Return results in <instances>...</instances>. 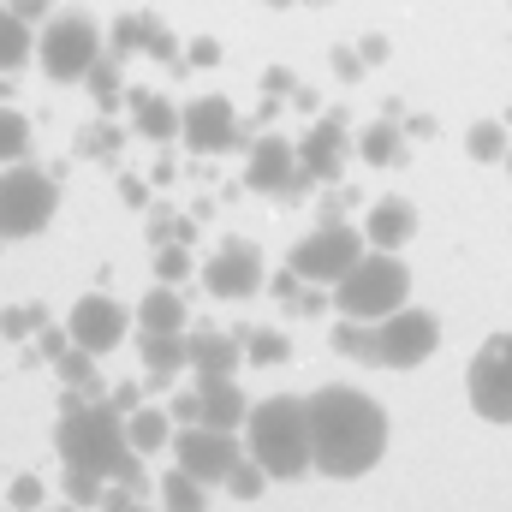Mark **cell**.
<instances>
[{"instance_id": "6da1fadb", "label": "cell", "mask_w": 512, "mask_h": 512, "mask_svg": "<svg viewBox=\"0 0 512 512\" xmlns=\"http://www.w3.org/2000/svg\"><path fill=\"white\" fill-rule=\"evenodd\" d=\"M304 399H310V471H322L334 483H358L387 459L393 423H387L382 399L346 382H328Z\"/></svg>"}, {"instance_id": "7a4b0ae2", "label": "cell", "mask_w": 512, "mask_h": 512, "mask_svg": "<svg viewBox=\"0 0 512 512\" xmlns=\"http://www.w3.org/2000/svg\"><path fill=\"white\" fill-rule=\"evenodd\" d=\"M54 447H60L66 465L96 471V477H108V483H126L131 495L149 489V477H143V453L131 447V435H126V411H120L108 393H102V399L72 393L66 411H60Z\"/></svg>"}, {"instance_id": "3957f363", "label": "cell", "mask_w": 512, "mask_h": 512, "mask_svg": "<svg viewBox=\"0 0 512 512\" xmlns=\"http://www.w3.org/2000/svg\"><path fill=\"white\" fill-rule=\"evenodd\" d=\"M245 453L280 483L304 477L310 471V399H298V393L256 399L245 417Z\"/></svg>"}, {"instance_id": "277c9868", "label": "cell", "mask_w": 512, "mask_h": 512, "mask_svg": "<svg viewBox=\"0 0 512 512\" xmlns=\"http://www.w3.org/2000/svg\"><path fill=\"white\" fill-rule=\"evenodd\" d=\"M399 304H411V268L393 251H364L340 280H334V316L382 322Z\"/></svg>"}, {"instance_id": "5b68a950", "label": "cell", "mask_w": 512, "mask_h": 512, "mask_svg": "<svg viewBox=\"0 0 512 512\" xmlns=\"http://www.w3.org/2000/svg\"><path fill=\"white\" fill-rule=\"evenodd\" d=\"M54 215H60V185H54V173H42V167H30V161H6V173H0V239H6V245L36 239V233L54 227Z\"/></svg>"}, {"instance_id": "8992f818", "label": "cell", "mask_w": 512, "mask_h": 512, "mask_svg": "<svg viewBox=\"0 0 512 512\" xmlns=\"http://www.w3.org/2000/svg\"><path fill=\"white\" fill-rule=\"evenodd\" d=\"M96 60H102V30L90 12H54L42 24V72L54 84H84Z\"/></svg>"}, {"instance_id": "52a82bcc", "label": "cell", "mask_w": 512, "mask_h": 512, "mask_svg": "<svg viewBox=\"0 0 512 512\" xmlns=\"http://www.w3.org/2000/svg\"><path fill=\"white\" fill-rule=\"evenodd\" d=\"M441 352V316L429 304H399L376 322V364L382 370H423Z\"/></svg>"}, {"instance_id": "ba28073f", "label": "cell", "mask_w": 512, "mask_h": 512, "mask_svg": "<svg viewBox=\"0 0 512 512\" xmlns=\"http://www.w3.org/2000/svg\"><path fill=\"white\" fill-rule=\"evenodd\" d=\"M465 399L483 423H512V328L489 334L465 364Z\"/></svg>"}, {"instance_id": "9c48e42d", "label": "cell", "mask_w": 512, "mask_h": 512, "mask_svg": "<svg viewBox=\"0 0 512 512\" xmlns=\"http://www.w3.org/2000/svg\"><path fill=\"white\" fill-rule=\"evenodd\" d=\"M364 251H370V239H364V233H358L352 221H340V215H334V221H322L316 233H304V239L292 245L286 268H292L298 280L334 286V280H340V274H346V268H352V262H358Z\"/></svg>"}, {"instance_id": "30bf717a", "label": "cell", "mask_w": 512, "mask_h": 512, "mask_svg": "<svg viewBox=\"0 0 512 512\" xmlns=\"http://www.w3.org/2000/svg\"><path fill=\"white\" fill-rule=\"evenodd\" d=\"M203 286L221 304H245V298H256L268 286V262H262V251L251 239H221L215 256L203 262Z\"/></svg>"}, {"instance_id": "8fae6325", "label": "cell", "mask_w": 512, "mask_h": 512, "mask_svg": "<svg viewBox=\"0 0 512 512\" xmlns=\"http://www.w3.org/2000/svg\"><path fill=\"white\" fill-rule=\"evenodd\" d=\"M239 429H215V423H179L173 435V459L197 477V483H227L233 459H239Z\"/></svg>"}, {"instance_id": "7c38bea8", "label": "cell", "mask_w": 512, "mask_h": 512, "mask_svg": "<svg viewBox=\"0 0 512 512\" xmlns=\"http://www.w3.org/2000/svg\"><path fill=\"white\" fill-rule=\"evenodd\" d=\"M66 334H72V346H84V352H114L120 340L131 334V310L120 298H108V292H84L72 310H66Z\"/></svg>"}, {"instance_id": "4fadbf2b", "label": "cell", "mask_w": 512, "mask_h": 512, "mask_svg": "<svg viewBox=\"0 0 512 512\" xmlns=\"http://www.w3.org/2000/svg\"><path fill=\"white\" fill-rule=\"evenodd\" d=\"M245 185L262 191V197H292V191H304L310 179H304V167H298V143H286V137H256L251 155H245Z\"/></svg>"}, {"instance_id": "5bb4252c", "label": "cell", "mask_w": 512, "mask_h": 512, "mask_svg": "<svg viewBox=\"0 0 512 512\" xmlns=\"http://www.w3.org/2000/svg\"><path fill=\"white\" fill-rule=\"evenodd\" d=\"M346 161H352V131H346L340 114L316 120V126L298 137V167H304V179H310V185H340Z\"/></svg>"}, {"instance_id": "9a60e30c", "label": "cell", "mask_w": 512, "mask_h": 512, "mask_svg": "<svg viewBox=\"0 0 512 512\" xmlns=\"http://www.w3.org/2000/svg\"><path fill=\"white\" fill-rule=\"evenodd\" d=\"M179 137H185L197 155H221V149L245 143V126H239V114H233V102H227V96H197V102L185 108Z\"/></svg>"}, {"instance_id": "2e32d148", "label": "cell", "mask_w": 512, "mask_h": 512, "mask_svg": "<svg viewBox=\"0 0 512 512\" xmlns=\"http://www.w3.org/2000/svg\"><path fill=\"white\" fill-rule=\"evenodd\" d=\"M185 346H191V376H197V382L239 376V364H245V340H233V334H221V328L185 334Z\"/></svg>"}, {"instance_id": "e0dca14e", "label": "cell", "mask_w": 512, "mask_h": 512, "mask_svg": "<svg viewBox=\"0 0 512 512\" xmlns=\"http://www.w3.org/2000/svg\"><path fill=\"white\" fill-rule=\"evenodd\" d=\"M364 239H370L376 251H405V245L417 239V209H411L405 197H382V203L364 215Z\"/></svg>"}, {"instance_id": "ac0fdd59", "label": "cell", "mask_w": 512, "mask_h": 512, "mask_svg": "<svg viewBox=\"0 0 512 512\" xmlns=\"http://www.w3.org/2000/svg\"><path fill=\"white\" fill-rule=\"evenodd\" d=\"M126 108H131V131L149 137V143H173L179 126H185V108H173V102L155 96V90H131Z\"/></svg>"}, {"instance_id": "d6986e66", "label": "cell", "mask_w": 512, "mask_h": 512, "mask_svg": "<svg viewBox=\"0 0 512 512\" xmlns=\"http://www.w3.org/2000/svg\"><path fill=\"white\" fill-rule=\"evenodd\" d=\"M137 334H185V292L179 286H155V292H143L137 298Z\"/></svg>"}, {"instance_id": "ffe728a7", "label": "cell", "mask_w": 512, "mask_h": 512, "mask_svg": "<svg viewBox=\"0 0 512 512\" xmlns=\"http://www.w3.org/2000/svg\"><path fill=\"white\" fill-rule=\"evenodd\" d=\"M197 393H203V423H215V429H245V417H251V399H245L239 376L197 382Z\"/></svg>"}, {"instance_id": "44dd1931", "label": "cell", "mask_w": 512, "mask_h": 512, "mask_svg": "<svg viewBox=\"0 0 512 512\" xmlns=\"http://www.w3.org/2000/svg\"><path fill=\"white\" fill-rule=\"evenodd\" d=\"M137 340H143V370H149V382H173V376L191 370L185 334H137Z\"/></svg>"}, {"instance_id": "7402d4cb", "label": "cell", "mask_w": 512, "mask_h": 512, "mask_svg": "<svg viewBox=\"0 0 512 512\" xmlns=\"http://www.w3.org/2000/svg\"><path fill=\"white\" fill-rule=\"evenodd\" d=\"M358 161H370V167H399L405 161V131H399L393 114H382V120H370L358 131Z\"/></svg>"}, {"instance_id": "603a6c76", "label": "cell", "mask_w": 512, "mask_h": 512, "mask_svg": "<svg viewBox=\"0 0 512 512\" xmlns=\"http://www.w3.org/2000/svg\"><path fill=\"white\" fill-rule=\"evenodd\" d=\"M173 411H161V405H137V411H126V435L137 453H155V447H173Z\"/></svg>"}, {"instance_id": "cb8c5ba5", "label": "cell", "mask_w": 512, "mask_h": 512, "mask_svg": "<svg viewBox=\"0 0 512 512\" xmlns=\"http://www.w3.org/2000/svg\"><path fill=\"white\" fill-rule=\"evenodd\" d=\"M54 370H60V382L72 387V393H84V399H102L108 393L102 387V370H96V352H84V346H66L54 358Z\"/></svg>"}, {"instance_id": "d4e9b609", "label": "cell", "mask_w": 512, "mask_h": 512, "mask_svg": "<svg viewBox=\"0 0 512 512\" xmlns=\"http://www.w3.org/2000/svg\"><path fill=\"white\" fill-rule=\"evenodd\" d=\"M30 54H36L30 18H18L12 6H0V72H18V66H30Z\"/></svg>"}, {"instance_id": "484cf974", "label": "cell", "mask_w": 512, "mask_h": 512, "mask_svg": "<svg viewBox=\"0 0 512 512\" xmlns=\"http://www.w3.org/2000/svg\"><path fill=\"white\" fill-rule=\"evenodd\" d=\"M209 483H197L185 465H173L161 483H155V495H161V512H203L209 507V495H203Z\"/></svg>"}, {"instance_id": "4316f807", "label": "cell", "mask_w": 512, "mask_h": 512, "mask_svg": "<svg viewBox=\"0 0 512 512\" xmlns=\"http://www.w3.org/2000/svg\"><path fill=\"white\" fill-rule=\"evenodd\" d=\"M84 84H90L96 108H102V114H114V108H120V96H126V72H120V54H114V60H96Z\"/></svg>"}, {"instance_id": "83f0119b", "label": "cell", "mask_w": 512, "mask_h": 512, "mask_svg": "<svg viewBox=\"0 0 512 512\" xmlns=\"http://www.w3.org/2000/svg\"><path fill=\"white\" fill-rule=\"evenodd\" d=\"M334 352H340V358H358V364H376V322H352V316H340V328H334Z\"/></svg>"}, {"instance_id": "f1b7e54d", "label": "cell", "mask_w": 512, "mask_h": 512, "mask_svg": "<svg viewBox=\"0 0 512 512\" xmlns=\"http://www.w3.org/2000/svg\"><path fill=\"white\" fill-rule=\"evenodd\" d=\"M465 149H471V161H507L512 137L501 120H477V126L465 131Z\"/></svg>"}, {"instance_id": "f546056e", "label": "cell", "mask_w": 512, "mask_h": 512, "mask_svg": "<svg viewBox=\"0 0 512 512\" xmlns=\"http://www.w3.org/2000/svg\"><path fill=\"white\" fill-rule=\"evenodd\" d=\"M137 54H149V60H161V66H173V60H185V48H179V36L161 24V18H149L143 12V42H137Z\"/></svg>"}, {"instance_id": "4dcf8cb0", "label": "cell", "mask_w": 512, "mask_h": 512, "mask_svg": "<svg viewBox=\"0 0 512 512\" xmlns=\"http://www.w3.org/2000/svg\"><path fill=\"white\" fill-rule=\"evenodd\" d=\"M24 155H30V120L0 102V161H24Z\"/></svg>"}, {"instance_id": "1f68e13d", "label": "cell", "mask_w": 512, "mask_h": 512, "mask_svg": "<svg viewBox=\"0 0 512 512\" xmlns=\"http://www.w3.org/2000/svg\"><path fill=\"white\" fill-rule=\"evenodd\" d=\"M120 143H126V131L114 126V120H96V126H84V137H78V155L114 161V155H120Z\"/></svg>"}, {"instance_id": "d6a6232c", "label": "cell", "mask_w": 512, "mask_h": 512, "mask_svg": "<svg viewBox=\"0 0 512 512\" xmlns=\"http://www.w3.org/2000/svg\"><path fill=\"white\" fill-rule=\"evenodd\" d=\"M227 489H233V501H256V495L268 489V471L256 465L251 453H239V459H233V471H227Z\"/></svg>"}, {"instance_id": "836d02e7", "label": "cell", "mask_w": 512, "mask_h": 512, "mask_svg": "<svg viewBox=\"0 0 512 512\" xmlns=\"http://www.w3.org/2000/svg\"><path fill=\"white\" fill-rule=\"evenodd\" d=\"M102 495H108V477L66 465V501H72V507H102Z\"/></svg>"}, {"instance_id": "e575fe53", "label": "cell", "mask_w": 512, "mask_h": 512, "mask_svg": "<svg viewBox=\"0 0 512 512\" xmlns=\"http://www.w3.org/2000/svg\"><path fill=\"white\" fill-rule=\"evenodd\" d=\"M245 358H251V364H286V358H292V346H286V334L256 328V334H245Z\"/></svg>"}, {"instance_id": "d590c367", "label": "cell", "mask_w": 512, "mask_h": 512, "mask_svg": "<svg viewBox=\"0 0 512 512\" xmlns=\"http://www.w3.org/2000/svg\"><path fill=\"white\" fill-rule=\"evenodd\" d=\"M48 328V316H42V304H12V310H0V334L6 340H24V334H42Z\"/></svg>"}, {"instance_id": "8d00e7d4", "label": "cell", "mask_w": 512, "mask_h": 512, "mask_svg": "<svg viewBox=\"0 0 512 512\" xmlns=\"http://www.w3.org/2000/svg\"><path fill=\"white\" fill-rule=\"evenodd\" d=\"M155 274H161L167 286H179V280L191 274V256H185V239H167V245L155 251Z\"/></svg>"}, {"instance_id": "74e56055", "label": "cell", "mask_w": 512, "mask_h": 512, "mask_svg": "<svg viewBox=\"0 0 512 512\" xmlns=\"http://www.w3.org/2000/svg\"><path fill=\"white\" fill-rule=\"evenodd\" d=\"M6 501H12V512H42V477H12Z\"/></svg>"}, {"instance_id": "f35d334b", "label": "cell", "mask_w": 512, "mask_h": 512, "mask_svg": "<svg viewBox=\"0 0 512 512\" xmlns=\"http://www.w3.org/2000/svg\"><path fill=\"white\" fill-rule=\"evenodd\" d=\"M137 42H143V12H126V18L114 24V54L131 60V54H137Z\"/></svg>"}, {"instance_id": "ab89813d", "label": "cell", "mask_w": 512, "mask_h": 512, "mask_svg": "<svg viewBox=\"0 0 512 512\" xmlns=\"http://www.w3.org/2000/svg\"><path fill=\"white\" fill-rule=\"evenodd\" d=\"M185 66H197V72L221 66V42H215V36H191V42H185Z\"/></svg>"}, {"instance_id": "60d3db41", "label": "cell", "mask_w": 512, "mask_h": 512, "mask_svg": "<svg viewBox=\"0 0 512 512\" xmlns=\"http://www.w3.org/2000/svg\"><path fill=\"white\" fill-rule=\"evenodd\" d=\"M328 66H334V78H340V84H358V78H364V54H358V48H334V54H328Z\"/></svg>"}, {"instance_id": "b9f144b4", "label": "cell", "mask_w": 512, "mask_h": 512, "mask_svg": "<svg viewBox=\"0 0 512 512\" xmlns=\"http://www.w3.org/2000/svg\"><path fill=\"white\" fill-rule=\"evenodd\" d=\"M262 96H298V78H292L286 66H268V72H262Z\"/></svg>"}, {"instance_id": "7bdbcfd3", "label": "cell", "mask_w": 512, "mask_h": 512, "mask_svg": "<svg viewBox=\"0 0 512 512\" xmlns=\"http://www.w3.org/2000/svg\"><path fill=\"white\" fill-rule=\"evenodd\" d=\"M167 411H173V423H203V393L191 387V393H179Z\"/></svg>"}, {"instance_id": "ee69618b", "label": "cell", "mask_w": 512, "mask_h": 512, "mask_svg": "<svg viewBox=\"0 0 512 512\" xmlns=\"http://www.w3.org/2000/svg\"><path fill=\"white\" fill-rule=\"evenodd\" d=\"M102 507H108V512H155V507H143V501H131V489H126V483H108Z\"/></svg>"}, {"instance_id": "f6af8a7d", "label": "cell", "mask_w": 512, "mask_h": 512, "mask_svg": "<svg viewBox=\"0 0 512 512\" xmlns=\"http://www.w3.org/2000/svg\"><path fill=\"white\" fill-rule=\"evenodd\" d=\"M358 54H364V66H382L387 54H393V42H387V36H364V42H358Z\"/></svg>"}, {"instance_id": "bcb514c9", "label": "cell", "mask_w": 512, "mask_h": 512, "mask_svg": "<svg viewBox=\"0 0 512 512\" xmlns=\"http://www.w3.org/2000/svg\"><path fill=\"white\" fill-rule=\"evenodd\" d=\"M6 6H12L18 18H30V24H36V18H54V0H6Z\"/></svg>"}, {"instance_id": "7dc6e473", "label": "cell", "mask_w": 512, "mask_h": 512, "mask_svg": "<svg viewBox=\"0 0 512 512\" xmlns=\"http://www.w3.org/2000/svg\"><path fill=\"white\" fill-rule=\"evenodd\" d=\"M120 197H126V203H137V209H143V203H149V185H143V179H120Z\"/></svg>"}, {"instance_id": "c3c4849f", "label": "cell", "mask_w": 512, "mask_h": 512, "mask_svg": "<svg viewBox=\"0 0 512 512\" xmlns=\"http://www.w3.org/2000/svg\"><path fill=\"white\" fill-rule=\"evenodd\" d=\"M108 399H114V405H120V411H137V405H143V399H137V382L114 387V393H108Z\"/></svg>"}, {"instance_id": "681fc988", "label": "cell", "mask_w": 512, "mask_h": 512, "mask_svg": "<svg viewBox=\"0 0 512 512\" xmlns=\"http://www.w3.org/2000/svg\"><path fill=\"white\" fill-rule=\"evenodd\" d=\"M405 131H411V137H435V120H429V114H411Z\"/></svg>"}, {"instance_id": "f907efd6", "label": "cell", "mask_w": 512, "mask_h": 512, "mask_svg": "<svg viewBox=\"0 0 512 512\" xmlns=\"http://www.w3.org/2000/svg\"><path fill=\"white\" fill-rule=\"evenodd\" d=\"M268 6H298V0H268Z\"/></svg>"}, {"instance_id": "816d5d0a", "label": "cell", "mask_w": 512, "mask_h": 512, "mask_svg": "<svg viewBox=\"0 0 512 512\" xmlns=\"http://www.w3.org/2000/svg\"><path fill=\"white\" fill-rule=\"evenodd\" d=\"M501 167H507V173H512V149H507V161H501Z\"/></svg>"}, {"instance_id": "f5cc1de1", "label": "cell", "mask_w": 512, "mask_h": 512, "mask_svg": "<svg viewBox=\"0 0 512 512\" xmlns=\"http://www.w3.org/2000/svg\"><path fill=\"white\" fill-rule=\"evenodd\" d=\"M304 6H328V0H304Z\"/></svg>"}]
</instances>
